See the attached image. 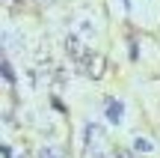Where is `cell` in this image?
I'll list each match as a JSON object with an SVG mask.
<instances>
[{"instance_id": "6da1fadb", "label": "cell", "mask_w": 160, "mask_h": 158, "mask_svg": "<svg viewBox=\"0 0 160 158\" xmlns=\"http://www.w3.org/2000/svg\"><path fill=\"white\" fill-rule=\"evenodd\" d=\"M122 113H125V105H122L119 99H113V95H107V99H104V119H107L110 125H119Z\"/></svg>"}, {"instance_id": "7a4b0ae2", "label": "cell", "mask_w": 160, "mask_h": 158, "mask_svg": "<svg viewBox=\"0 0 160 158\" xmlns=\"http://www.w3.org/2000/svg\"><path fill=\"white\" fill-rule=\"evenodd\" d=\"M98 140H101V125H98V123H86L83 125V149L86 146H95Z\"/></svg>"}, {"instance_id": "3957f363", "label": "cell", "mask_w": 160, "mask_h": 158, "mask_svg": "<svg viewBox=\"0 0 160 158\" xmlns=\"http://www.w3.org/2000/svg\"><path fill=\"white\" fill-rule=\"evenodd\" d=\"M133 149H137V152H151V149H154V143L151 140H145V137H133V143H131Z\"/></svg>"}, {"instance_id": "277c9868", "label": "cell", "mask_w": 160, "mask_h": 158, "mask_svg": "<svg viewBox=\"0 0 160 158\" xmlns=\"http://www.w3.org/2000/svg\"><path fill=\"white\" fill-rule=\"evenodd\" d=\"M0 69H3V81L9 84V87H15V72H12L9 60H3V66H0Z\"/></svg>"}, {"instance_id": "5b68a950", "label": "cell", "mask_w": 160, "mask_h": 158, "mask_svg": "<svg viewBox=\"0 0 160 158\" xmlns=\"http://www.w3.org/2000/svg\"><path fill=\"white\" fill-rule=\"evenodd\" d=\"M128 57H131V60L139 57V42H137V36H131V39H128Z\"/></svg>"}, {"instance_id": "8992f818", "label": "cell", "mask_w": 160, "mask_h": 158, "mask_svg": "<svg viewBox=\"0 0 160 158\" xmlns=\"http://www.w3.org/2000/svg\"><path fill=\"white\" fill-rule=\"evenodd\" d=\"M39 158H62V152H59V149H51V146H45L39 152Z\"/></svg>"}, {"instance_id": "52a82bcc", "label": "cell", "mask_w": 160, "mask_h": 158, "mask_svg": "<svg viewBox=\"0 0 160 158\" xmlns=\"http://www.w3.org/2000/svg\"><path fill=\"white\" fill-rule=\"evenodd\" d=\"M3 158H12V149L9 146H3Z\"/></svg>"}, {"instance_id": "ba28073f", "label": "cell", "mask_w": 160, "mask_h": 158, "mask_svg": "<svg viewBox=\"0 0 160 158\" xmlns=\"http://www.w3.org/2000/svg\"><path fill=\"white\" fill-rule=\"evenodd\" d=\"M119 158H131V152H125V149H119Z\"/></svg>"}, {"instance_id": "9c48e42d", "label": "cell", "mask_w": 160, "mask_h": 158, "mask_svg": "<svg viewBox=\"0 0 160 158\" xmlns=\"http://www.w3.org/2000/svg\"><path fill=\"white\" fill-rule=\"evenodd\" d=\"M125 3H128V0H125Z\"/></svg>"}]
</instances>
